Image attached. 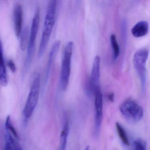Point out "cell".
Instances as JSON below:
<instances>
[{
    "label": "cell",
    "instance_id": "9",
    "mask_svg": "<svg viewBox=\"0 0 150 150\" xmlns=\"http://www.w3.org/2000/svg\"><path fill=\"white\" fill-rule=\"evenodd\" d=\"M100 57L99 55H97L93 60L90 82L91 87L93 92L96 89L100 87Z\"/></svg>",
    "mask_w": 150,
    "mask_h": 150
},
{
    "label": "cell",
    "instance_id": "17",
    "mask_svg": "<svg viewBox=\"0 0 150 150\" xmlns=\"http://www.w3.org/2000/svg\"><path fill=\"white\" fill-rule=\"evenodd\" d=\"M115 126H116V129H117L119 137L122 142L126 146H129L130 144H129L128 138L123 127H122L119 122H116Z\"/></svg>",
    "mask_w": 150,
    "mask_h": 150
},
{
    "label": "cell",
    "instance_id": "20",
    "mask_svg": "<svg viewBox=\"0 0 150 150\" xmlns=\"http://www.w3.org/2000/svg\"><path fill=\"white\" fill-rule=\"evenodd\" d=\"M114 94L113 93H110L108 94V98L109 101H111V102H113L114 101Z\"/></svg>",
    "mask_w": 150,
    "mask_h": 150
},
{
    "label": "cell",
    "instance_id": "19",
    "mask_svg": "<svg viewBox=\"0 0 150 150\" xmlns=\"http://www.w3.org/2000/svg\"><path fill=\"white\" fill-rule=\"evenodd\" d=\"M7 65L11 70L12 73H15L16 71V67L15 63L13 60H8L7 62Z\"/></svg>",
    "mask_w": 150,
    "mask_h": 150
},
{
    "label": "cell",
    "instance_id": "11",
    "mask_svg": "<svg viewBox=\"0 0 150 150\" xmlns=\"http://www.w3.org/2000/svg\"><path fill=\"white\" fill-rule=\"evenodd\" d=\"M61 41L59 40L56 41L52 46V48L49 53L48 56V62L47 65L46 70L45 73V81L46 82L49 78L51 73V70L53 65L54 62L56 58L58 51L60 46Z\"/></svg>",
    "mask_w": 150,
    "mask_h": 150
},
{
    "label": "cell",
    "instance_id": "4",
    "mask_svg": "<svg viewBox=\"0 0 150 150\" xmlns=\"http://www.w3.org/2000/svg\"><path fill=\"white\" fill-rule=\"evenodd\" d=\"M74 49V42H68L63 52L60 75L61 86L62 90H66L69 83L71 73V60Z\"/></svg>",
    "mask_w": 150,
    "mask_h": 150
},
{
    "label": "cell",
    "instance_id": "14",
    "mask_svg": "<svg viewBox=\"0 0 150 150\" xmlns=\"http://www.w3.org/2000/svg\"><path fill=\"white\" fill-rule=\"evenodd\" d=\"M63 122V127L61 133L60 137V149L62 150L66 149L67 142L69 132V124L68 120L65 117Z\"/></svg>",
    "mask_w": 150,
    "mask_h": 150
},
{
    "label": "cell",
    "instance_id": "8",
    "mask_svg": "<svg viewBox=\"0 0 150 150\" xmlns=\"http://www.w3.org/2000/svg\"><path fill=\"white\" fill-rule=\"evenodd\" d=\"M94 95V134L98 136L100 131L103 120V96L100 87L96 89L93 91Z\"/></svg>",
    "mask_w": 150,
    "mask_h": 150
},
{
    "label": "cell",
    "instance_id": "16",
    "mask_svg": "<svg viewBox=\"0 0 150 150\" xmlns=\"http://www.w3.org/2000/svg\"><path fill=\"white\" fill-rule=\"evenodd\" d=\"M110 41L112 49L113 59L114 60H116L120 55V48L115 34H111L110 36Z\"/></svg>",
    "mask_w": 150,
    "mask_h": 150
},
{
    "label": "cell",
    "instance_id": "7",
    "mask_svg": "<svg viewBox=\"0 0 150 150\" xmlns=\"http://www.w3.org/2000/svg\"><path fill=\"white\" fill-rule=\"evenodd\" d=\"M149 55L147 49H141L135 53L133 58V64L140 77L143 89L146 83V65Z\"/></svg>",
    "mask_w": 150,
    "mask_h": 150
},
{
    "label": "cell",
    "instance_id": "1",
    "mask_svg": "<svg viewBox=\"0 0 150 150\" xmlns=\"http://www.w3.org/2000/svg\"><path fill=\"white\" fill-rule=\"evenodd\" d=\"M57 5V0H51L47 7L39 48L38 57L40 58H41L45 53L54 26Z\"/></svg>",
    "mask_w": 150,
    "mask_h": 150
},
{
    "label": "cell",
    "instance_id": "6",
    "mask_svg": "<svg viewBox=\"0 0 150 150\" xmlns=\"http://www.w3.org/2000/svg\"><path fill=\"white\" fill-rule=\"evenodd\" d=\"M5 149L22 150L20 137L11 122L10 116L6 118L5 123Z\"/></svg>",
    "mask_w": 150,
    "mask_h": 150
},
{
    "label": "cell",
    "instance_id": "3",
    "mask_svg": "<svg viewBox=\"0 0 150 150\" xmlns=\"http://www.w3.org/2000/svg\"><path fill=\"white\" fill-rule=\"evenodd\" d=\"M40 75L38 74L33 79L23 111V115L25 120L29 119L33 114L38 102L40 92Z\"/></svg>",
    "mask_w": 150,
    "mask_h": 150
},
{
    "label": "cell",
    "instance_id": "15",
    "mask_svg": "<svg viewBox=\"0 0 150 150\" xmlns=\"http://www.w3.org/2000/svg\"><path fill=\"white\" fill-rule=\"evenodd\" d=\"M29 30L27 27L24 28L23 30H22L20 34V47L21 50L24 51L26 49L28 46L29 41Z\"/></svg>",
    "mask_w": 150,
    "mask_h": 150
},
{
    "label": "cell",
    "instance_id": "10",
    "mask_svg": "<svg viewBox=\"0 0 150 150\" xmlns=\"http://www.w3.org/2000/svg\"><path fill=\"white\" fill-rule=\"evenodd\" d=\"M13 21L15 33L17 38H19L22 30L23 21V9L22 5L17 4L13 10Z\"/></svg>",
    "mask_w": 150,
    "mask_h": 150
},
{
    "label": "cell",
    "instance_id": "5",
    "mask_svg": "<svg viewBox=\"0 0 150 150\" xmlns=\"http://www.w3.org/2000/svg\"><path fill=\"white\" fill-rule=\"evenodd\" d=\"M120 110L122 115L132 123L139 122L143 116V110L142 107L131 100H127L122 102L120 105Z\"/></svg>",
    "mask_w": 150,
    "mask_h": 150
},
{
    "label": "cell",
    "instance_id": "13",
    "mask_svg": "<svg viewBox=\"0 0 150 150\" xmlns=\"http://www.w3.org/2000/svg\"><path fill=\"white\" fill-rule=\"evenodd\" d=\"M8 83V75L4 59L2 46L0 40V85L4 87L6 86Z\"/></svg>",
    "mask_w": 150,
    "mask_h": 150
},
{
    "label": "cell",
    "instance_id": "18",
    "mask_svg": "<svg viewBox=\"0 0 150 150\" xmlns=\"http://www.w3.org/2000/svg\"><path fill=\"white\" fill-rule=\"evenodd\" d=\"M134 149L137 150H145L147 149V143L145 141L137 139L133 143Z\"/></svg>",
    "mask_w": 150,
    "mask_h": 150
},
{
    "label": "cell",
    "instance_id": "2",
    "mask_svg": "<svg viewBox=\"0 0 150 150\" xmlns=\"http://www.w3.org/2000/svg\"><path fill=\"white\" fill-rule=\"evenodd\" d=\"M40 20V11L38 8L35 11L31 27L29 43L27 46V53L24 65L23 73L25 74L29 70L32 61L35 50V42L38 31Z\"/></svg>",
    "mask_w": 150,
    "mask_h": 150
},
{
    "label": "cell",
    "instance_id": "12",
    "mask_svg": "<svg viewBox=\"0 0 150 150\" xmlns=\"http://www.w3.org/2000/svg\"><path fill=\"white\" fill-rule=\"evenodd\" d=\"M149 30V23L147 21H141L132 28L131 33L135 38H141L145 36L148 33Z\"/></svg>",
    "mask_w": 150,
    "mask_h": 150
}]
</instances>
